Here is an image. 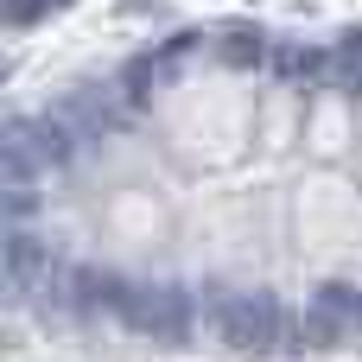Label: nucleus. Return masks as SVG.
<instances>
[{
    "mask_svg": "<svg viewBox=\"0 0 362 362\" xmlns=\"http://www.w3.org/2000/svg\"><path fill=\"white\" fill-rule=\"evenodd\" d=\"M76 6L83 0H0V25H6V38H25V32H38V25L76 13Z\"/></svg>",
    "mask_w": 362,
    "mask_h": 362,
    "instance_id": "f03ea898",
    "label": "nucleus"
},
{
    "mask_svg": "<svg viewBox=\"0 0 362 362\" xmlns=\"http://www.w3.org/2000/svg\"><path fill=\"white\" fill-rule=\"evenodd\" d=\"M19 305L165 350L362 344V19H191L0 134Z\"/></svg>",
    "mask_w": 362,
    "mask_h": 362,
    "instance_id": "f257e3e1",
    "label": "nucleus"
}]
</instances>
